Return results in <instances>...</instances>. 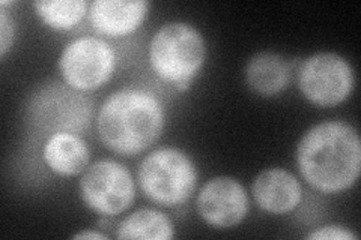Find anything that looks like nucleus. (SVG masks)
Segmentation results:
<instances>
[{
	"instance_id": "nucleus-3",
	"label": "nucleus",
	"mask_w": 361,
	"mask_h": 240,
	"mask_svg": "<svg viewBox=\"0 0 361 240\" xmlns=\"http://www.w3.org/2000/svg\"><path fill=\"white\" fill-rule=\"evenodd\" d=\"M205 41L187 23H167L149 45V62L154 72L178 90H185L205 62Z\"/></svg>"
},
{
	"instance_id": "nucleus-4",
	"label": "nucleus",
	"mask_w": 361,
	"mask_h": 240,
	"mask_svg": "<svg viewBox=\"0 0 361 240\" xmlns=\"http://www.w3.org/2000/svg\"><path fill=\"white\" fill-rule=\"evenodd\" d=\"M137 177L145 196L167 208L185 203L197 184L195 164L173 147L158 149L146 156L139 167Z\"/></svg>"
},
{
	"instance_id": "nucleus-11",
	"label": "nucleus",
	"mask_w": 361,
	"mask_h": 240,
	"mask_svg": "<svg viewBox=\"0 0 361 240\" xmlns=\"http://www.w3.org/2000/svg\"><path fill=\"white\" fill-rule=\"evenodd\" d=\"M148 2L135 0H95L89 5L92 27L106 37H126L137 29L148 14Z\"/></svg>"
},
{
	"instance_id": "nucleus-9",
	"label": "nucleus",
	"mask_w": 361,
	"mask_h": 240,
	"mask_svg": "<svg viewBox=\"0 0 361 240\" xmlns=\"http://www.w3.org/2000/svg\"><path fill=\"white\" fill-rule=\"evenodd\" d=\"M196 204L202 220L217 228L238 225L248 212L247 192L232 177L208 180L200 189Z\"/></svg>"
},
{
	"instance_id": "nucleus-17",
	"label": "nucleus",
	"mask_w": 361,
	"mask_h": 240,
	"mask_svg": "<svg viewBox=\"0 0 361 240\" xmlns=\"http://www.w3.org/2000/svg\"><path fill=\"white\" fill-rule=\"evenodd\" d=\"M14 21L8 15V11L0 9V56H5L14 42Z\"/></svg>"
},
{
	"instance_id": "nucleus-7",
	"label": "nucleus",
	"mask_w": 361,
	"mask_h": 240,
	"mask_svg": "<svg viewBox=\"0 0 361 240\" xmlns=\"http://www.w3.org/2000/svg\"><path fill=\"white\" fill-rule=\"evenodd\" d=\"M111 45L99 38H78L63 49L59 70L74 90H94L107 83L115 71Z\"/></svg>"
},
{
	"instance_id": "nucleus-8",
	"label": "nucleus",
	"mask_w": 361,
	"mask_h": 240,
	"mask_svg": "<svg viewBox=\"0 0 361 240\" xmlns=\"http://www.w3.org/2000/svg\"><path fill=\"white\" fill-rule=\"evenodd\" d=\"M32 122L37 128L56 132H73L85 130L90 122V101L59 84L44 87L33 98Z\"/></svg>"
},
{
	"instance_id": "nucleus-12",
	"label": "nucleus",
	"mask_w": 361,
	"mask_h": 240,
	"mask_svg": "<svg viewBox=\"0 0 361 240\" xmlns=\"http://www.w3.org/2000/svg\"><path fill=\"white\" fill-rule=\"evenodd\" d=\"M42 158L53 173L75 176L87 167L90 153L86 141L74 132H56L45 141Z\"/></svg>"
},
{
	"instance_id": "nucleus-10",
	"label": "nucleus",
	"mask_w": 361,
	"mask_h": 240,
	"mask_svg": "<svg viewBox=\"0 0 361 240\" xmlns=\"http://www.w3.org/2000/svg\"><path fill=\"white\" fill-rule=\"evenodd\" d=\"M252 191L259 208L274 215H285L297 209L302 197L300 182L283 168L262 171L255 179Z\"/></svg>"
},
{
	"instance_id": "nucleus-1",
	"label": "nucleus",
	"mask_w": 361,
	"mask_h": 240,
	"mask_svg": "<svg viewBox=\"0 0 361 240\" xmlns=\"http://www.w3.org/2000/svg\"><path fill=\"white\" fill-rule=\"evenodd\" d=\"M297 165L304 180L325 194L348 189L361 168L357 131L345 122H322L309 130L297 147Z\"/></svg>"
},
{
	"instance_id": "nucleus-2",
	"label": "nucleus",
	"mask_w": 361,
	"mask_h": 240,
	"mask_svg": "<svg viewBox=\"0 0 361 240\" xmlns=\"http://www.w3.org/2000/svg\"><path fill=\"white\" fill-rule=\"evenodd\" d=\"M164 128L160 99L143 89H122L101 106L97 130L101 141L115 153L133 156L151 147Z\"/></svg>"
},
{
	"instance_id": "nucleus-5",
	"label": "nucleus",
	"mask_w": 361,
	"mask_h": 240,
	"mask_svg": "<svg viewBox=\"0 0 361 240\" xmlns=\"http://www.w3.org/2000/svg\"><path fill=\"white\" fill-rule=\"evenodd\" d=\"M298 87L321 107L342 104L354 89V71L342 56L319 53L307 57L298 71Z\"/></svg>"
},
{
	"instance_id": "nucleus-15",
	"label": "nucleus",
	"mask_w": 361,
	"mask_h": 240,
	"mask_svg": "<svg viewBox=\"0 0 361 240\" xmlns=\"http://www.w3.org/2000/svg\"><path fill=\"white\" fill-rule=\"evenodd\" d=\"M87 6L83 0H44L33 4L45 25L58 30L74 27L87 13Z\"/></svg>"
},
{
	"instance_id": "nucleus-13",
	"label": "nucleus",
	"mask_w": 361,
	"mask_h": 240,
	"mask_svg": "<svg viewBox=\"0 0 361 240\" xmlns=\"http://www.w3.org/2000/svg\"><path fill=\"white\" fill-rule=\"evenodd\" d=\"M290 68L283 57L274 53H259L245 68V80L256 94L274 96L289 84Z\"/></svg>"
},
{
	"instance_id": "nucleus-14",
	"label": "nucleus",
	"mask_w": 361,
	"mask_h": 240,
	"mask_svg": "<svg viewBox=\"0 0 361 240\" xmlns=\"http://www.w3.org/2000/svg\"><path fill=\"white\" fill-rule=\"evenodd\" d=\"M175 236L171 220L154 209H139L123 220L118 230V239H151L167 240Z\"/></svg>"
},
{
	"instance_id": "nucleus-18",
	"label": "nucleus",
	"mask_w": 361,
	"mask_h": 240,
	"mask_svg": "<svg viewBox=\"0 0 361 240\" xmlns=\"http://www.w3.org/2000/svg\"><path fill=\"white\" fill-rule=\"evenodd\" d=\"M73 239H107L104 234H101L98 232H92V230H87V232H82V233H77L73 236Z\"/></svg>"
},
{
	"instance_id": "nucleus-16",
	"label": "nucleus",
	"mask_w": 361,
	"mask_h": 240,
	"mask_svg": "<svg viewBox=\"0 0 361 240\" xmlns=\"http://www.w3.org/2000/svg\"><path fill=\"white\" fill-rule=\"evenodd\" d=\"M306 239H318V240H357L358 236L351 230L338 225H326L321 227L318 230L312 232L306 236Z\"/></svg>"
},
{
	"instance_id": "nucleus-6",
	"label": "nucleus",
	"mask_w": 361,
	"mask_h": 240,
	"mask_svg": "<svg viewBox=\"0 0 361 240\" xmlns=\"http://www.w3.org/2000/svg\"><path fill=\"white\" fill-rule=\"evenodd\" d=\"M80 196L87 208L106 216L126 212L134 201L135 187L122 164L101 159L86 168L80 179Z\"/></svg>"
}]
</instances>
